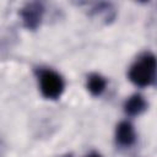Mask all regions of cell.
I'll use <instances>...</instances> for the list:
<instances>
[{
    "mask_svg": "<svg viewBox=\"0 0 157 157\" xmlns=\"http://www.w3.org/2000/svg\"><path fill=\"white\" fill-rule=\"evenodd\" d=\"M40 15H42V6L38 4H28L22 11L25 23L27 27L31 28H34L38 25L40 20Z\"/></svg>",
    "mask_w": 157,
    "mask_h": 157,
    "instance_id": "3957f363",
    "label": "cell"
},
{
    "mask_svg": "<svg viewBox=\"0 0 157 157\" xmlns=\"http://www.w3.org/2000/svg\"><path fill=\"white\" fill-rule=\"evenodd\" d=\"M117 140L119 144L129 146L135 141V131L130 123L123 121L117 128Z\"/></svg>",
    "mask_w": 157,
    "mask_h": 157,
    "instance_id": "277c9868",
    "label": "cell"
},
{
    "mask_svg": "<svg viewBox=\"0 0 157 157\" xmlns=\"http://www.w3.org/2000/svg\"><path fill=\"white\" fill-rule=\"evenodd\" d=\"M146 108V102L140 94H134L131 96L126 102H125V112L130 115H136L144 112Z\"/></svg>",
    "mask_w": 157,
    "mask_h": 157,
    "instance_id": "5b68a950",
    "label": "cell"
},
{
    "mask_svg": "<svg viewBox=\"0 0 157 157\" xmlns=\"http://www.w3.org/2000/svg\"><path fill=\"white\" fill-rule=\"evenodd\" d=\"M88 157H99V156H97V155H92V156H88Z\"/></svg>",
    "mask_w": 157,
    "mask_h": 157,
    "instance_id": "52a82bcc",
    "label": "cell"
},
{
    "mask_svg": "<svg viewBox=\"0 0 157 157\" xmlns=\"http://www.w3.org/2000/svg\"><path fill=\"white\" fill-rule=\"evenodd\" d=\"M87 87L90 90V92L92 94H101L105 87V81L102 76L97 75V74H93L88 77V82H87Z\"/></svg>",
    "mask_w": 157,
    "mask_h": 157,
    "instance_id": "8992f818",
    "label": "cell"
},
{
    "mask_svg": "<svg viewBox=\"0 0 157 157\" xmlns=\"http://www.w3.org/2000/svg\"><path fill=\"white\" fill-rule=\"evenodd\" d=\"M156 59L152 54H145L129 72L130 80L137 86H148L155 77Z\"/></svg>",
    "mask_w": 157,
    "mask_h": 157,
    "instance_id": "6da1fadb",
    "label": "cell"
},
{
    "mask_svg": "<svg viewBox=\"0 0 157 157\" xmlns=\"http://www.w3.org/2000/svg\"><path fill=\"white\" fill-rule=\"evenodd\" d=\"M64 90L63 78L52 70H45L40 75V91L44 97L55 99L58 98Z\"/></svg>",
    "mask_w": 157,
    "mask_h": 157,
    "instance_id": "7a4b0ae2",
    "label": "cell"
}]
</instances>
